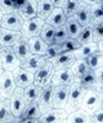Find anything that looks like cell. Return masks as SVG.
Returning <instances> with one entry per match:
<instances>
[{
    "label": "cell",
    "mask_w": 103,
    "mask_h": 123,
    "mask_svg": "<svg viewBox=\"0 0 103 123\" xmlns=\"http://www.w3.org/2000/svg\"><path fill=\"white\" fill-rule=\"evenodd\" d=\"M103 40V23L94 26V42H101Z\"/></svg>",
    "instance_id": "obj_40"
},
{
    "label": "cell",
    "mask_w": 103,
    "mask_h": 123,
    "mask_svg": "<svg viewBox=\"0 0 103 123\" xmlns=\"http://www.w3.org/2000/svg\"><path fill=\"white\" fill-rule=\"evenodd\" d=\"M13 76L16 78L17 82V87L20 88H27L28 86L35 83V74L28 71H26L23 68H18L13 72Z\"/></svg>",
    "instance_id": "obj_15"
},
{
    "label": "cell",
    "mask_w": 103,
    "mask_h": 123,
    "mask_svg": "<svg viewBox=\"0 0 103 123\" xmlns=\"http://www.w3.org/2000/svg\"><path fill=\"white\" fill-rule=\"evenodd\" d=\"M98 53V44L97 42H90V44H84L81 48L75 51V56L77 60H86L88 58Z\"/></svg>",
    "instance_id": "obj_20"
},
{
    "label": "cell",
    "mask_w": 103,
    "mask_h": 123,
    "mask_svg": "<svg viewBox=\"0 0 103 123\" xmlns=\"http://www.w3.org/2000/svg\"><path fill=\"white\" fill-rule=\"evenodd\" d=\"M103 23V4L102 1H97L91 4V25L97 26Z\"/></svg>",
    "instance_id": "obj_28"
},
{
    "label": "cell",
    "mask_w": 103,
    "mask_h": 123,
    "mask_svg": "<svg viewBox=\"0 0 103 123\" xmlns=\"http://www.w3.org/2000/svg\"><path fill=\"white\" fill-rule=\"evenodd\" d=\"M0 123H8V122H0Z\"/></svg>",
    "instance_id": "obj_48"
},
{
    "label": "cell",
    "mask_w": 103,
    "mask_h": 123,
    "mask_svg": "<svg viewBox=\"0 0 103 123\" xmlns=\"http://www.w3.org/2000/svg\"><path fill=\"white\" fill-rule=\"evenodd\" d=\"M13 50H14L16 55L18 56V59H20L21 62H25L26 59H28V58L32 55L31 48H30L28 38H26V37H23V36H22L21 40L13 46Z\"/></svg>",
    "instance_id": "obj_19"
},
{
    "label": "cell",
    "mask_w": 103,
    "mask_h": 123,
    "mask_svg": "<svg viewBox=\"0 0 103 123\" xmlns=\"http://www.w3.org/2000/svg\"><path fill=\"white\" fill-rule=\"evenodd\" d=\"M43 115L41 113L39 104H31V105H27L23 115H22V119H40V117Z\"/></svg>",
    "instance_id": "obj_32"
},
{
    "label": "cell",
    "mask_w": 103,
    "mask_h": 123,
    "mask_svg": "<svg viewBox=\"0 0 103 123\" xmlns=\"http://www.w3.org/2000/svg\"><path fill=\"white\" fill-rule=\"evenodd\" d=\"M47 62V58L45 56H40V55H31L28 59H26L25 62L21 63V68L26 69V71L31 72V73H35L39 71V69L43 67Z\"/></svg>",
    "instance_id": "obj_18"
},
{
    "label": "cell",
    "mask_w": 103,
    "mask_h": 123,
    "mask_svg": "<svg viewBox=\"0 0 103 123\" xmlns=\"http://www.w3.org/2000/svg\"><path fill=\"white\" fill-rule=\"evenodd\" d=\"M22 121H23L22 118H16V117H14V118L10 119V121H9L8 123H22Z\"/></svg>",
    "instance_id": "obj_43"
},
{
    "label": "cell",
    "mask_w": 103,
    "mask_h": 123,
    "mask_svg": "<svg viewBox=\"0 0 103 123\" xmlns=\"http://www.w3.org/2000/svg\"><path fill=\"white\" fill-rule=\"evenodd\" d=\"M76 56L75 53H62L59 56H57L55 59L50 60L54 67V71H62V69H71L76 63Z\"/></svg>",
    "instance_id": "obj_10"
},
{
    "label": "cell",
    "mask_w": 103,
    "mask_h": 123,
    "mask_svg": "<svg viewBox=\"0 0 103 123\" xmlns=\"http://www.w3.org/2000/svg\"><path fill=\"white\" fill-rule=\"evenodd\" d=\"M80 48H81V44L79 42L77 38H70L67 42L62 45V53H75Z\"/></svg>",
    "instance_id": "obj_38"
},
{
    "label": "cell",
    "mask_w": 103,
    "mask_h": 123,
    "mask_svg": "<svg viewBox=\"0 0 103 123\" xmlns=\"http://www.w3.org/2000/svg\"><path fill=\"white\" fill-rule=\"evenodd\" d=\"M54 9H55L54 1H48V0L39 1V4H37V18L47 21Z\"/></svg>",
    "instance_id": "obj_24"
},
{
    "label": "cell",
    "mask_w": 103,
    "mask_h": 123,
    "mask_svg": "<svg viewBox=\"0 0 103 123\" xmlns=\"http://www.w3.org/2000/svg\"><path fill=\"white\" fill-rule=\"evenodd\" d=\"M41 92H43V87L37 86V85H31L27 88H25V100L27 105H31V104H36L39 101Z\"/></svg>",
    "instance_id": "obj_23"
},
{
    "label": "cell",
    "mask_w": 103,
    "mask_h": 123,
    "mask_svg": "<svg viewBox=\"0 0 103 123\" xmlns=\"http://www.w3.org/2000/svg\"><path fill=\"white\" fill-rule=\"evenodd\" d=\"M66 123H67V122H66Z\"/></svg>",
    "instance_id": "obj_50"
},
{
    "label": "cell",
    "mask_w": 103,
    "mask_h": 123,
    "mask_svg": "<svg viewBox=\"0 0 103 123\" xmlns=\"http://www.w3.org/2000/svg\"><path fill=\"white\" fill-rule=\"evenodd\" d=\"M67 123H91V115L82 109H79L68 114Z\"/></svg>",
    "instance_id": "obj_25"
},
{
    "label": "cell",
    "mask_w": 103,
    "mask_h": 123,
    "mask_svg": "<svg viewBox=\"0 0 103 123\" xmlns=\"http://www.w3.org/2000/svg\"><path fill=\"white\" fill-rule=\"evenodd\" d=\"M75 76L72 73V69H62V71H57L52 78L53 86H71L75 82Z\"/></svg>",
    "instance_id": "obj_16"
},
{
    "label": "cell",
    "mask_w": 103,
    "mask_h": 123,
    "mask_svg": "<svg viewBox=\"0 0 103 123\" xmlns=\"http://www.w3.org/2000/svg\"><path fill=\"white\" fill-rule=\"evenodd\" d=\"M91 123H103V109L97 110L91 115Z\"/></svg>",
    "instance_id": "obj_41"
},
{
    "label": "cell",
    "mask_w": 103,
    "mask_h": 123,
    "mask_svg": "<svg viewBox=\"0 0 103 123\" xmlns=\"http://www.w3.org/2000/svg\"><path fill=\"white\" fill-rule=\"evenodd\" d=\"M68 113L64 109H52L50 111L43 114L39 119V123H66Z\"/></svg>",
    "instance_id": "obj_14"
},
{
    "label": "cell",
    "mask_w": 103,
    "mask_h": 123,
    "mask_svg": "<svg viewBox=\"0 0 103 123\" xmlns=\"http://www.w3.org/2000/svg\"><path fill=\"white\" fill-rule=\"evenodd\" d=\"M22 123H39V119H23Z\"/></svg>",
    "instance_id": "obj_44"
},
{
    "label": "cell",
    "mask_w": 103,
    "mask_h": 123,
    "mask_svg": "<svg viewBox=\"0 0 103 123\" xmlns=\"http://www.w3.org/2000/svg\"><path fill=\"white\" fill-rule=\"evenodd\" d=\"M18 12V6H17V1H12V0H3L0 1V14L1 15H8L12 13H17Z\"/></svg>",
    "instance_id": "obj_34"
},
{
    "label": "cell",
    "mask_w": 103,
    "mask_h": 123,
    "mask_svg": "<svg viewBox=\"0 0 103 123\" xmlns=\"http://www.w3.org/2000/svg\"><path fill=\"white\" fill-rule=\"evenodd\" d=\"M71 69H72V73H74L76 80H81L84 76H86L91 71L86 60H76V63L74 64V67Z\"/></svg>",
    "instance_id": "obj_26"
},
{
    "label": "cell",
    "mask_w": 103,
    "mask_h": 123,
    "mask_svg": "<svg viewBox=\"0 0 103 123\" xmlns=\"http://www.w3.org/2000/svg\"><path fill=\"white\" fill-rule=\"evenodd\" d=\"M102 109H103V103H102Z\"/></svg>",
    "instance_id": "obj_49"
},
{
    "label": "cell",
    "mask_w": 103,
    "mask_h": 123,
    "mask_svg": "<svg viewBox=\"0 0 103 123\" xmlns=\"http://www.w3.org/2000/svg\"><path fill=\"white\" fill-rule=\"evenodd\" d=\"M80 81H81V85L84 86L85 90H98V87H99V83H98L97 77H95L94 71H90L86 76H84Z\"/></svg>",
    "instance_id": "obj_30"
},
{
    "label": "cell",
    "mask_w": 103,
    "mask_h": 123,
    "mask_svg": "<svg viewBox=\"0 0 103 123\" xmlns=\"http://www.w3.org/2000/svg\"><path fill=\"white\" fill-rule=\"evenodd\" d=\"M68 40H70V35H68V31H67L66 25L58 27V28H57V32H55V40H54V44L62 46L64 42H67Z\"/></svg>",
    "instance_id": "obj_36"
},
{
    "label": "cell",
    "mask_w": 103,
    "mask_h": 123,
    "mask_svg": "<svg viewBox=\"0 0 103 123\" xmlns=\"http://www.w3.org/2000/svg\"><path fill=\"white\" fill-rule=\"evenodd\" d=\"M77 40H79V42L81 45L94 42V26L90 25V26H88V27H84L82 32L80 33V36H79Z\"/></svg>",
    "instance_id": "obj_33"
},
{
    "label": "cell",
    "mask_w": 103,
    "mask_h": 123,
    "mask_svg": "<svg viewBox=\"0 0 103 123\" xmlns=\"http://www.w3.org/2000/svg\"><path fill=\"white\" fill-rule=\"evenodd\" d=\"M63 3H64V1H54V6H55V8H61V9H62Z\"/></svg>",
    "instance_id": "obj_46"
},
{
    "label": "cell",
    "mask_w": 103,
    "mask_h": 123,
    "mask_svg": "<svg viewBox=\"0 0 103 123\" xmlns=\"http://www.w3.org/2000/svg\"><path fill=\"white\" fill-rule=\"evenodd\" d=\"M61 54H62V46L53 44V45H49L45 58H47V60H53V59H55L57 56H59Z\"/></svg>",
    "instance_id": "obj_39"
},
{
    "label": "cell",
    "mask_w": 103,
    "mask_h": 123,
    "mask_svg": "<svg viewBox=\"0 0 103 123\" xmlns=\"http://www.w3.org/2000/svg\"><path fill=\"white\" fill-rule=\"evenodd\" d=\"M70 92L71 86H57L54 88V98H53L54 109H66Z\"/></svg>",
    "instance_id": "obj_11"
},
{
    "label": "cell",
    "mask_w": 103,
    "mask_h": 123,
    "mask_svg": "<svg viewBox=\"0 0 103 123\" xmlns=\"http://www.w3.org/2000/svg\"><path fill=\"white\" fill-rule=\"evenodd\" d=\"M86 62H88V64H89L91 71H97L99 68H103V54L99 53V51L95 53L94 55L88 58Z\"/></svg>",
    "instance_id": "obj_35"
},
{
    "label": "cell",
    "mask_w": 103,
    "mask_h": 123,
    "mask_svg": "<svg viewBox=\"0 0 103 123\" xmlns=\"http://www.w3.org/2000/svg\"><path fill=\"white\" fill-rule=\"evenodd\" d=\"M26 108H27V104L25 100V90L18 87L10 99V110H12L13 117L22 118Z\"/></svg>",
    "instance_id": "obj_5"
},
{
    "label": "cell",
    "mask_w": 103,
    "mask_h": 123,
    "mask_svg": "<svg viewBox=\"0 0 103 123\" xmlns=\"http://www.w3.org/2000/svg\"><path fill=\"white\" fill-rule=\"evenodd\" d=\"M17 88L18 87L13 72L0 71V98L10 100Z\"/></svg>",
    "instance_id": "obj_4"
},
{
    "label": "cell",
    "mask_w": 103,
    "mask_h": 123,
    "mask_svg": "<svg viewBox=\"0 0 103 123\" xmlns=\"http://www.w3.org/2000/svg\"><path fill=\"white\" fill-rule=\"evenodd\" d=\"M80 5V1H64L63 3V6H62V10L64 12L67 18H72L77 10V8Z\"/></svg>",
    "instance_id": "obj_37"
},
{
    "label": "cell",
    "mask_w": 103,
    "mask_h": 123,
    "mask_svg": "<svg viewBox=\"0 0 103 123\" xmlns=\"http://www.w3.org/2000/svg\"><path fill=\"white\" fill-rule=\"evenodd\" d=\"M55 32H57V28H54L53 26L45 23L44 28H43V31H41L40 37L43 38L48 45H53L54 44V40H55Z\"/></svg>",
    "instance_id": "obj_31"
},
{
    "label": "cell",
    "mask_w": 103,
    "mask_h": 123,
    "mask_svg": "<svg viewBox=\"0 0 103 123\" xmlns=\"http://www.w3.org/2000/svg\"><path fill=\"white\" fill-rule=\"evenodd\" d=\"M98 90H99V91H102V92H103V85H102V86H99V88H98Z\"/></svg>",
    "instance_id": "obj_47"
},
{
    "label": "cell",
    "mask_w": 103,
    "mask_h": 123,
    "mask_svg": "<svg viewBox=\"0 0 103 123\" xmlns=\"http://www.w3.org/2000/svg\"><path fill=\"white\" fill-rule=\"evenodd\" d=\"M66 27H67L68 35H70V38H79L80 33L82 32V28H84V27L80 25V23L76 21L74 17H72V18H67Z\"/></svg>",
    "instance_id": "obj_27"
},
{
    "label": "cell",
    "mask_w": 103,
    "mask_h": 123,
    "mask_svg": "<svg viewBox=\"0 0 103 123\" xmlns=\"http://www.w3.org/2000/svg\"><path fill=\"white\" fill-rule=\"evenodd\" d=\"M102 103H103V92L99 90H86L84 94L81 106L80 109L86 111L88 114L93 115L97 110L102 109Z\"/></svg>",
    "instance_id": "obj_1"
},
{
    "label": "cell",
    "mask_w": 103,
    "mask_h": 123,
    "mask_svg": "<svg viewBox=\"0 0 103 123\" xmlns=\"http://www.w3.org/2000/svg\"><path fill=\"white\" fill-rule=\"evenodd\" d=\"M13 117L10 110V100L0 99V122H9Z\"/></svg>",
    "instance_id": "obj_29"
},
{
    "label": "cell",
    "mask_w": 103,
    "mask_h": 123,
    "mask_svg": "<svg viewBox=\"0 0 103 123\" xmlns=\"http://www.w3.org/2000/svg\"><path fill=\"white\" fill-rule=\"evenodd\" d=\"M21 63L22 62L18 59L13 48H0V71L14 72L21 68Z\"/></svg>",
    "instance_id": "obj_3"
},
{
    "label": "cell",
    "mask_w": 103,
    "mask_h": 123,
    "mask_svg": "<svg viewBox=\"0 0 103 123\" xmlns=\"http://www.w3.org/2000/svg\"><path fill=\"white\" fill-rule=\"evenodd\" d=\"M98 51L103 54V40L101 42H98Z\"/></svg>",
    "instance_id": "obj_45"
},
{
    "label": "cell",
    "mask_w": 103,
    "mask_h": 123,
    "mask_svg": "<svg viewBox=\"0 0 103 123\" xmlns=\"http://www.w3.org/2000/svg\"><path fill=\"white\" fill-rule=\"evenodd\" d=\"M23 25H25V21L21 18V15L18 13H12L8 15L0 14V28L22 32Z\"/></svg>",
    "instance_id": "obj_7"
},
{
    "label": "cell",
    "mask_w": 103,
    "mask_h": 123,
    "mask_svg": "<svg viewBox=\"0 0 103 123\" xmlns=\"http://www.w3.org/2000/svg\"><path fill=\"white\" fill-rule=\"evenodd\" d=\"M54 88L55 86L53 85H48L43 88V92H41V96L39 99V108L41 110V113L45 114L48 111H50L52 109H54V104H53V98H54Z\"/></svg>",
    "instance_id": "obj_9"
},
{
    "label": "cell",
    "mask_w": 103,
    "mask_h": 123,
    "mask_svg": "<svg viewBox=\"0 0 103 123\" xmlns=\"http://www.w3.org/2000/svg\"><path fill=\"white\" fill-rule=\"evenodd\" d=\"M66 22H67V17H66L64 12L61 9V8H55V9L53 10V13L50 14V17L45 21L47 25H50V26L54 27V28H58V27H61V26H64Z\"/></svg>",
    "instance_id": "obj_22"
},
{
    "label": "cell",
    "mask_w": 103,
    "mask_h": 123,
    "mask_svg": "<svg viewBox=\"0 0 103 123\" xmlns=\"http://www.w3.org/2000/svg\"><path fill=\"white\" fill-rule=\"evenodd\" d=\"M22 38V32L0 28V48H13Z\"/></svg>",
    "instance_id": "obj_13"
},
{
    "label": "cell",
    "mask_w": 103,
    "mask_h": 123,
    "mask_svg": "<svg viewBox=\"0 0 103 123\" xmlns=\"http://www.w3.org/2000/svg\"><path fill=\"white\" fill-rule=\"evenodd\" d=\"M54 73L55 71H54V67H53V63L50 60H47L45 64L35 73V85L43 88L48 86V85H50Z\"/></svg>",
    "instance_id": "obj_6"
},
{
    "label": "cell",
    "mask_w": 103,
    "mask_h": 123,
    "mask_svg": "<svg viewBox=\"0 0 103 123\" xmlns=\"http://www.w3.org/2000/svg\"><path fill=\"white\" fill-rule=\"evenodd\" d=\"M45 26V21L40 18H35L31 21L25 22L23 28H22V36L26 38H34V37H40L41 31Z\"/></svg>",
    "instance_id": "obj_8"
},
{
    "label": "cell",
    "mask_w": 103,
    "mask_h": 123,
    "mask_svg": "<svg viewBox=\"0 0 103 123\" xmlns=\"http://www.w3.org/2000/svg\"><path fill=\"white\" fill-rule=\"evenodd\" d=\"M74 18L82 27H88L91 25V5L86 1H80V5L76 10Z\"/></svg>",
    "instance_id": "obj_12"
},
{
    "label": "cell",
    "mask_w": 103,
    "mask_h": 123,
    "mask_svg": "<svg viewBox=\"0 0 103 123\" xmlns=\"http://www.w3.org/2000/svg\"><path fill=\"white\" fill-rule=\"evenodd\" d=\"M28 42H30V48H31L32 55H40V56H45V55H47V50L49 48V45L41 37L30 38Z\"/></svg>",
    "instance_id": "obj_21"
},
{
    "label": "cell",
    "mask_w": 103,
    "mask_h": 123,
    "mask_svg": "<svg viewBox=\"0 0 103 123\" xmlns=\"http://www.w3.org/2000/svg\"><path fill=\"white\" fill-rule=\"evenodd\" d=\"M85 91L86 90L84 88V86L81 85V81H80V80H75V82L71 85L70 98H68V103L66 105V109H64L68 114L80 109Z\"/></svg>",
    "instance_id": "obj_2"
},
{
    "label": "cell",
    "mask_w": 103,
    "mask_h": 123,
    "mask_svg": "<svg viewBox=\"0 0 103 123\" xmlns=\"http://www.w3.org/2000/svg\"><path fill=\"white\" fill-rule=\"evenodd\" d=\"M37 4H39V1H35V0L25 1L23 5L18 9L17 13L21 15V18L25 22L35 19V18H37Z\"/></svg>",
    "instance_id": "obj_17"
},
{
    "label": "cell",
    "mask_w": 103,
    "mask_h": 123,
    "mask_svg": "<svg viewBox=\"0 0 103 123\" xmlns=\"http://www.w3.org/2000/svg\"><path fill=\"white\" fill-rule=\"evenodd\" d=\"M94 73H95V77H97V80H98L99 86H102L103 85V68H99V69H97V71H94Z\"/></svg>",
    "instance_id": "obj_42"
}]
</instances>
